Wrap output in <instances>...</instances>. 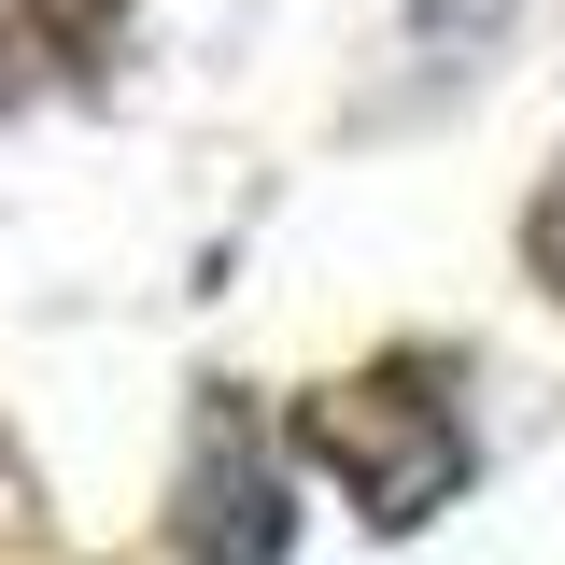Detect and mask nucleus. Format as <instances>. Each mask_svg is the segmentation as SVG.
<instances>
[{"label":"nucleus","mask_w":565,"mask_h":565,"mask_svg":"<svg viewBox=\"0 0 565 565\" xmlns=\"http://www.w3.org/2000/svg\"><path fill=\"white\" fill-rule=\"evenodd\" d=\"M326 452L353 467V494L382 523H424L438 494L467 481V424L438 411V396H411V382H353L340 411H326Z\"/></svg>","instance_id":"f257e3e1"},{"label":"nucleus","mask_w":565,"mask_h":565,"mask_svg":"<svg viewBox=\"0 0 565 565\" xmlns=\"http://www.w3.org/2000/svg\"><path fill=\"white\" fill-rule=\"evenodd\" d=\"M537 269L565 282V184H552V212H537Z\"/></svg>","instance_id":"f03ea898"},{"label":"nucleus","mask_w":565,"mask_h":565,"mask_svg":"<svg viewBox=\"0 0 565 565\" xmlns=\"http://www.w3.org/2000/svg\"><path fill=\"white\" fill-rule=\"evenodd\" d=\"M43 14H57V29H99V14H114V0H43Z\"/></svg>","instance_id":"7ed1b4c3"}]
</instances>
